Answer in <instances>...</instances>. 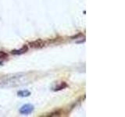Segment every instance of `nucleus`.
<instances>
[{
  "label": "nucleus",
  "mask_w": 125,
  "mask_h": 117,
  "mask_svg": "<svg viewBox=\"0 0 125 117\" xmlns=\"http://www.w3.org/2000/svg\"><path fill=\"white\" fill-rule=\"evenodd\" d=\"M17 95L18 96H21V97H27V96H29L31 95V93L30 91H19L17 93Z\"/></svg>",
  "instance_id": "20e7f679"
},
{
  "label": "nucleus",
  "mask_w": 125,
  "mask_h": 117,
  "mask_svg": "<svg viewBox=\"0 0 125 117\" xmlns=\"http://www.w3.org/2000/svg\"><path fill=\"white\" fill-rule=\"evenodd\" d=\"M23 76L18 74L11 77H5L0 80V86L2 87H12V86H17L22 84V78Z\"/></svg>",
  "instance_id": "f257e3e1"
},
{
  "label": "nucleus",
  "mask_w": 125,
  "mask_h": 117,
  "mask_svg": "<svg viewBox=\"0 0 125 117\" xmlns=\"http://www.w3.org/2000/svg\"><path fill=\"white\" fill-rule=\"evenodd\" d=\"M27 51V47L24 46V47H23V48L21 49H20V50H13V51H12V53H13V55H21V54H23V53L26 52Z\"/></svg>",
  "instance_id": "7ed1b4c3"
},
{
  "label": "nucleus",
  "mask_w": 125,
  "mask_h": 117,
  "mask_svg": "<svg viewBox=\"0 0 125 117\" xmlns=\"http://www.w3.org/2000/svg\"><path fill=\"white\" fill-rule=\"evenodd\" d=\"M34 110V106L32 105L27 104L23 105V106L21 107V108L20 109V112L22 115H28L31 112H32Z\"/></svg>",
  "instance_id": "f03ea898"
},
{
  "label": "nucleus",
  "mask_w": 125,
  "mask_h": 117,
  "mask_svg": "<svg viewBox=\"0 0 125 117\" xmlns=\"http://www.w3.org/2000/svg\"><path fill=\"white\" fill-rule=\"evenodd\" d=\"M1 64H2V62H0V65H1Z\"/></svg>",
  "instance_id": "39448f33"
}]
</instances>
